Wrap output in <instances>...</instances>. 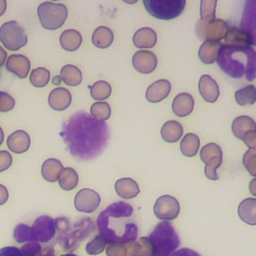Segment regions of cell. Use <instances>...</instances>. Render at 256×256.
Returning a JSON list of instances; mask_svg holds the SVG:
<instances>
[{"instance_id": "obj_1", "label": "cell", "mask_w": 256, "mask_h": 256, "mask_svg": "<svg viewBox=\"0 0 256 256\" xmlns=\"http://www.w3.org/2000/svg\"><path fill=\"white\" fill-rule=\"evenodd\" d=\"M63 138L73 156L88 160L102 153L109 139V129L105 122L77 112L64 124Z\"/></svg>"}, {"instance_id": "obj_39", "label": "cell", "mask_w": 256, "mask_h": 256, "mask_svg": "<svg viewBox=\"0 0 256 256\" xmlns=\"http://www.w3.org/2000/svg\"><path fill=\"white\" fill-rule=\"evenodd\" d=\"M216 5L217 1L215 0H202L200 3V19L205 22H209L215 19Z\"/></svg>"}, {"instance_id": "obj_55", "label": "cell", "mask_w": 256, "mask_h": 256, "mask_svg": "<svg viewBox=\"0 0 256 256\" xmlns=\"http://www.w3.org/2000/svg\"><path fill=\"white\" fill-rule=\"evenodd\" d=\"M3 139H4V133H3L2 128L0 127V145H1L2 142H3Z\"/></svg>"}, {"instance_id": "obj_35", "label": "cell", "mask_w": 256, "mask_h": 256, "mask_svg": "<svg viewBox=\"0 0 256 256\" xmlns=\"http://www.w3.org/2000/svg\"><path fill=\"white\" fill-rule=\"evenodd\" d=\"M91 97L95 100H105L111 94V86L108 82L100 80L95 82L92 86H89Z\"/></svg>"}, {"instance_id": "obj_16", "label": "cell", "mask_w": 256, "mask_h": 256, "mask_svg": "<svg viewBox=\"0 0 256 256\" xmlns=\"http://www.w3.org/2000/svg\"><path fill=\"white\" fill-rule=\"evenodd\" d=\"M171 90V84L168 80L160 79L153 82L146 90V99L151 103H157L165 99Z\"/></svg>"}, {"instance_id": "obj_41", "label": "cell", "mask_w": 256, "mask_h": 256, "mask_svg": "<svg viewBox=\"0 0 256 256\" xmlns=\"http://www.w3.org/2000/svg\"><path fill=\"white\" fill-rule=\"evenodd\" d=\"M242 163L250 175L256 177V150L248 149L242 158Z\"/></svg>"}, {"instance_id": "obj_17", "label": "cell", "mask_w": 256, "mask_h": 256, "mask_svg": "<svg viewBox=\"0 0 256 256\" xmlns=\"http://www.w3.org/2000/svg\"><path fill=\"white\" fill-rule=\"evenodd\" d=\"M72 96L66 88H55L48 96V103L50 107L56 111H62L68 108L71 104Z\"/></svg>"}, {"instance_id": "obj_44", "label": "cell", "mask_w": 256, "mask_h": 256, "mask_svg": "<svg viewBox=\"0 0 256 256\" xmlns=\"http://www.w3.org/2000/svg\"><path fill=\"white\" fill-rule=\"evenodd\" d=\"M15 106L14 98L6 92L0 91V112H8Z\"/></svg>"}, {"instance_id": "obj_38", "label": "cell", "mask_w": 256, "mask_h": 256, "mask_svg": "<svg viewBox=\"0 0 256 256\" xmlns=\"http://www.w3.org/2000/svg\"><path fill=\"white\" fill-rule=\"evenodd\" d=\"M221 164H222V155L213 156L210 159H208L205 162V169H204L206 177L210 180H217L219 176L216 171L221 166Z\"/></svg>"}, {"instance_id": "obj_50", "label": "cell", "mask_w": 256, "mask_h": 256, "mask_svg": "<svg viewBox=\"0 0 256 256\" xmlns=\"http://www.w3.org/2000/svg\"><path fill=\"white\" fill-rule=\"evenodd\" d=\"M37 256H55V252L51 247H44Z\"/></svg>"}, {"instance_id": "obj_54", "label": "cell", "mask_w": 256, "mask_h": 256, "mask_svg": "<svg viewBox=\"0 0 256 256\" xmlns=\"http://www.w3.org/2000/svg\"><path fill=\"white\" fill-rule=\"evenodd\" d=\"M61 82H62L61 76H54L53 79H52V83H53L54 85H59Z\"/></svg>"}, {"instance_id": "obj_42", "label": "cell", "mask_w": 256, "mask_h": 256, "mask_svg": "<svg viewBox=\"0 0 256 256\" xmlns=\"http://www.w3.org/2000/svg\"><path fill=\"white\" fill-rule=\"evenodd\" d=\"M217 155H222V150L220 146L216 143H208L200 150V159L203 163H205L211 157Z\"/></svg>"}, {"instance_id": "obj_5", "label": "cell", "mask_w": 256, "mask_h": 256, "mask_svg": "<svg viewBox=\"0 0 256 256\" xmlns=\"http://www.w3.org/2000/svg\"><path fill=\"white\" fill-rule=\"evenodd\" d=\"M56 232L54 220L46 215L38 217L32 227L25 224H19L14 230V238L18 243L26 241L47 242L51 240Z\"/></svg>"}, {"instance_id": "obj_23", "label": "cell", "mask_w": 256, "mask_h": 256, "mask_svg": "<svg viewBox=\"0 0 256 256\" xmlns=\"http://www.w3.org/2000/svg\"><path fill=\"white\" fill-rule=\"evenodd\" d=\"M238 215L249 225H256V198H246L238 206Z\"/></svg>"}, {"instance_id": "obj_46", "label": "cell", "mask_w": 256, "mask_h": 256, "mask_svg": "<svg viewBox=\"0 0 256 256\" xmlns=\"http://www.w3.org/2000/svg\"><path fill=\"white\" fill-rule=\"evenodd\" d=\"M12 164V156L6 150L0 151V172L7 170Z\"/></svg>"}, {"instance_id": "obj_22", "label": "cell", "mask_w": 256, "mask_h": 256, "mask_svg": "<svg viewBox=\"0 0 256 256\" xmlns=\"http://www.w3.org/2000/svg\"><path fill=\"white\" fill-rule=\"evenodd\" d=\"M221 45L219 41H204L198 51L200 61L204 64L214 63L217 60Z\"/></svg>"}, {"instance_id": "obj_24", "label": "cell", "mask_w": 256, "mask_h": 256, "mask_svg": "<svg viewBox=\"0 0 256 256\" xmlns=\"http://www.w3.org/2000/svg\"><path fill=\"white\" fill-rule=\"evenodd\" d=\"M231 129L236 138L243 140L246 132L256 129V123L251 117L241 115L233 120Z\"/></svg>"}, {"instance_id": "obj_12", "label": "cell", "mask_w": 256, "mask_h": 256, "mask_svg": "<svg viewBox=\"0 0 256 256\" xmlns=\"http://www.w3.org/2000/svg\"><path fill=\"white\" fill-rule=\"evenodd\" d=\"M100 196L92 189H81L75 196L74 205L75 208L84 213H91L96 210L100 204Z\"/></svg>"}, {"instance_id": "obj_11", "label": "cell", "mask_w": 256, "mask_h": 256, "mask_svg": "<svg viewBox=\"0 0 256 256\" xmlns=\"http://www.w3.org/2000/svg\"><path fill=\"white\" fill-rule=\"evenodd\" d=\"M239 29L249 35L252 45H256V0L245 1Z\"/></svg>"}, {"instance_id": "obj_43", "label": "cell", "mask_w": 256, "mask_h": 256, "mask_svg": "<svg viewBox=\"0 0 256 256\" xmlns=\"http://www.w3.org/2000/svg\"><path fill=\"white\" fill-rule=\"evenodd\" d=\"M136 256H152V245L148 237H140L139 240H136Z\"/></svg>"}, {"instance_id": "obj_15", "label": "cell", "mask_w": 256, "mask_h": 256, "mask_svg": "<svg viewBox=\"0 0 256 256\" xmlns=\"http://www.w3.org/2000/svg\"><path fill=\"white\" fill-rule=\"evenodd\" d=\"M199 92L202 98L209 103H214L220 94L217 82L210 75H202L198 84Z\"/></svg>"}, {"instance_id": "obj_14", "label": "cell", "mask_w": 256, "mask_h": 256, "mask_svg": "<svg viewBox=\"0 0 256 256\" xmlns=\"http://www.w3.org/2000/svg\"><path fill=\"white\" fill-rule=\"evenodd\" d=\"M6 68L9 72L23 79L27 77L30 70L29 59L21 54H12L6 60Z\"/></svg>"}, {"instance_id": "obj_53", "label": "cell", "mask_w": 256, "mask_h": 256, "mask_svg": "<svg viewBox=\"0 0 256 256\" xmlns=\"http://www.w3.org/2000/svg\"><path fill=\"white\" fill-rule=\"evenodd\" d=\"M7 3L5 0H0V16H2L6 10Z\"/></svg>"}, {"instance_id": "obj_21", "label": "cell", "mask_w": 256, "mask_h": 256, "mask_svg": "<svg viewBox=\"0 0 256 256\" xmlns=\"http://www.w3.org/2000/svg\"><path fill=\"white\" fill-rule=\"evenodd\" d=\"M115 191L121 198L131 199L139 194L140 189L135 180L131 178H121L115 183Z\"/></svg>"}, {"instance_id": "obj_34", "label": "cell", "mask_w": 256, "mask_h": 256, "mask_svg": "<svg viewBox=\"0 0 256 256\" xmlns=\"http://www.w3.org/2000/svg\"><path fill=\"white\" fill-rule=\"evenodd\" d=\"M235 100L241 105H252L256 101V88L254 85H247L235 92Z\"/></svg>"}, {"instance_id": "obj_36", "label": "cell", "mask_w": 256, "mask_h": 256, "mask_svg": "<svg viewBox=\"0 0 256 256\" xmlns=\"http://www.w3.org/2000/svg\"><path fill=\"white\" fill-rule=\"evenodd\" d=\"M90 113L94 119L105 122V120H108V118L110 117L111 108L108 103L99 101L92 104L90 108Z\"/></svg>"}, {"instance_id": "obj_51", "label": "cell", "mask_w": 256, "mask_h": 256, "mask_svg": "<svg viewBox=\"0 0 256 256\" xmlns=\"http://www.w3.org/2000/svg\"><path fill=\"white\" fill-rule=\"evenodd\" d=\"M6 60H7V53H6V51L0 46V67L5 64Z\"/></svg>"}, {"instance_id": "obj_26", "label": "cell", "mask_w": 256, "mask_h": 256, "mask_svg": "<svg viewBox=\"0 0 256 256\" xmlns=\"http://www.w3.org/2000/svg\"><path fill=\"white\" fill-rule=\"evenodd\" d=\"M62 170L63 166L59 160L55 158H49L43 162L41 173L46 181L56 182L59 179Z\"/></svg>"}, {"instance_id": "obj_37", "label": "cell", "mask_w": 256, "mask_h": 256, "mask_svg": "<svg viewBox=\"0 0 256 256\" xmlns=\"http://www.w3.org/2000/svg\"><path fill=\"white\" fill-rule=\"evenodd\" d=\"M50 80V72L46 68L39 67L33 69L30 74V82L35 87H44Z\"/></svg>"}, {"instance_id": "obj_7", "label": "cell", "mask_w": 256, "mask_h": 256, "mask_svg": "<svg viewBox=\"0 0 256 256\" xmlns=\"http://www.w3.org/2000/svg\"><path fill=\"white\" fill-rule=\"evenodd\" d=\"M147 12L161 20H171L178 17L184 10L185 0H144Z\"/></svg>"}, {"instance_id": "obj_56", "label": "cell", "mask_w": 256, "mask_h": 256, "mask_svg": "<svg viewBox=\"0 0 256 256\" xmlns=\"http://www.w3.org/2000/svg\"><path fill=\"white\" fill-rule=\"evenodd\" d=\"M60 256H78L76 254H73V253H66V254H62Z\"/></svg>"}, {"instance_id": "obj_30", "label": "cell", "mask_w": 256, "mask_h": 256, "mask_svg": "<svg viewBox=\"0 0 256 256\" xmlns=\"http://www.w3.org/2000/svg\"><path fill=\"white\" fill-rule=\"evenodd\" d=\"M113 39L114 35L112 30L106 26L97 27L92 34V43L100 49L109 47L112 44Z\"/></svg>"}, {"instance_id": "obj_8", "label": "cell", "mask_w": 256, "mask_h": 256, "mask_svg": "<svg viewBox=\"0 0 256 256\" xmlns=\"http://www.w3.org/2000/svg\"><path fill=\"white\" fill-rule=\"evenodd\" d=\"M0 41L8 50L16 51L27 43V34L18 22L8 21L0 27Z\"/></svg>"}, {"instance_id": "obj_13", "label": "cell", "mask_w": 256, "mask_h": 256, "mask_svg": "<svg viewBox=\"0 0 256 256\" xmlns=\"http://www.w3.org/2000/svg\"><path fill=\"white\" fill-rule=\"evenodd\" d=\"M134 69L142 74H149L157 67V57L149 50H139L132 57Z\"/></svg>"}, {"instance_id": "obj_47", "label": "cell", "mask_w": 256, "mask_h": 256, "mask_svg": "<svg viewBox=\"0 0 256 256\" xmlns=\"http://www.w3.org/2000/svg\"><path fill=\"white\" fill-rule=\"evenodd\" d=\"M243 141L249 147V149L256 150V129L246 132Z\"/></svg>"}, {"instance_id": "obj_40", "label": "cell", "mask_w": 256, "mask_h": 256, "mask_svg": "<svg viewBox=\"0 0 256 256\" xmlns=\"http://www.w3.org/2000/svg\"><path fill=\"white\" fill-rule=\"evenodd\" d=\"M106 248V242L102 238L101 235H95L87 244H86V252L89 255H98L104 251Z\"/></svg>"}, {"instance_id": "obj_28", "label": "cell", "mask_w": 256, "mask_h": 256, "mask_svg": "<svg viewBox=\"0 0 256 256\" xmlns=\"http://www.w3.org/2000/svg\"><path fill=\"white\" fill-rule=\"evenodd\" d=\"M107 256H136V241L127 243H110L106 247Z\"/></svg>"}, {"instance_id": "obj_45", "label": "cell", "mask_w": 256, "mask_h": 256, "mask_svg": "<svg viewBox=\"0 0 256 256\" xmlns=\"http://www.w3.org/2000/svg\"><path fill=\"white\" fill-rule=\"evenodd\" d=\"M0 256H31L23 247L7 246L0 249Z\"/></svg>"}, {"instance_id": "obj_48", "label": "cell", "mask_w": 256, "mask_h": 256, "mask_svg": "<svg viewBox=\"0 0 256 256\" xmlns=\"http://www.w3.org/2000/svg\"><path fill=\"white\" fill-rule=\"evenodd\" d=\"M170 256H201L196 251L190 249V248H180L178 250H175Z\"/></svg>"}, {"instance_id": "obj_20", "label": "cell", "mask_w": 256, "mask_h": 256, "mask_svg": "<svg viewBox=\"0 0 256 256\" xmlns=\"http://www.w3.org/2000/svg\"><path fill=\"white\" fill-rule=\"evenodd\" d=\"M156 42L157 34L149 27L138 29L133 36V44L137 48H153L156 45Z\"/></svg>"}, {"instance_id": "obj_29", "label": "cell", "mask_w": 256, "mask_h": 256, "mask_svg": "<svg viewBox=\"0 0 256 256\" xmlns=\"http://www.w3.org/2000/svg\"><path fill=\"white\" fill-rule=\"evenodd\" d=\"M82 43V36L80 32L74 29H68L60 35L61 47L66 51L77 50Z\"/></svg>"}, {"instance_id": "obj_18", "label": "cell", "mask_w": 256, "mask_h": 256, "mask_svg": "<svg viewBox=\"0 0 256 256\" xmlns=\"http://www.w3.org/2000/svg\"><path fill=\"white\" fill-rule=\"evenodd\" d=\"M194 108V99L189 93H180L172 102V111L178 117L188 116Z\"/></svg>"}, {"instance_id": "obj_4", "label": "cell", "mask_w": 256, "mask_h": 256, "mask_svg": "<svg viewBox=\"0 0 256 256\" xmlns=\"http://www.w3.org/2000/svg\"><path fill=\"white\" fill-rule=\"evenodd\" d=\"M148 239L152 245V256H170L180 245L179 236L169 221L157 223Z\"/></svg>"}, {"instance_id": "obj_52", "label": "cell", "mask_w": 256, "mask_h": 256, "mask_svg": "<svg viewBox=\"0 0 256 256\" xmlns=\"http://www.w3.org/2000/svg\"><path fill=\"white\" fill-rule=\"evenodd\" d=\"M249 191L252 195L256 196V177L253 178L249 183Z\"/></svg>"}, {"instance_id": "obj_2", "label": "cell", "mask_w": 256, "mask_h": 256, "mask_svg": "<svg viewBox=\"0 0 256 256\" xmlns=\"http://www.w3.org/2000/svg\"><path fill=\"white\" fill-rule=\"evenodd\" d=\"M132 216L133 207L129 203L119 201L109 205L98 215L99 235L108 244L136 241L138 227Z\"/></svg>"}, {"instance_id": "obj_10", "label": "cell", "mask_w": 256, "mask_h": 256, "mask_svg": "<svg viewBox=\"0 0 256 256\" xmlns=\"http://www.w3.org/2000/svg\"><path fill=\"white\" fill-rule=\"evenodd\" d=\"M180 212V205L176 198L170 195H163L159 197L154 204V214L155 216L162 220H173Z\"/></svg>"}, {"instance_id": "obj_33", "label": "cell", "mask_w": 256, "mask_h": 256, "mask_svg": "<svg viewBox=\"0 0 256 256\" xmlns=\"http://www.w3.org/2000/svg\"><path fill=\"white\" fill-rule=\"evenodd\" d=\"M78 180H79V178H78L77 172L71 167H66V168H63V170L59 176L58 182H59L60 187L63 190L70 191L77 186Z\"/></svg>"}, {"instance_id": "obj_9", "label": "cell", "mask_w": 256, "mask_h": 256, "mask_svg": "<svg viewBox=\"0 0 256 256\" xmlns=\"http://www.w3.org/2000/svg\"><path fill=\"white\" fill-rule=\"evenodd\" d=\"M228 24L222 19H213L205 22L201 19L196 24V35L200 40L205 41H219L225 38L228 32Z\"/></svg>"}, {"instance_id": "obj_19", "label": "cell", "mask_w": 256, "mask_h": 256, "mask_svg": "<svg viewBox=\"0 0 256 256\" xmlns=\"http://www.w3.org/2000/svg\"><path fill=\"white\" fill-rule=\"evenodd\" d=\"M7 146L10 151L20 154L26 152L30 147V137L23 130H17L9 135Z\"/></svg>"}, {"instance_id": "obj_27", "label": "cell", "mask_w": 256, "mask_h": 256, "mask_svg": "<svg viewBox=\"0 0 256 256\" xmlns=\"http://www.w3.org/2000/svg\"><path fill=\"white\" fill-rule=\"evenodd\" d=\"M160 133L164 141L168 143H175L181 138L183 134V127L179 122L170 120L164 123Z\"/></svg>"}, {"instance_id": "obj_6", "label": "cell", "mask_w": 256, "mask_h": 256, "mask_svg": "<svg viewBox=\"0 0 256 256\" xmlns=\"http://www.w3.org/2000/svg\"><path fill=\"white\" fill-rule=\"evenodd\" d=\"M38 17L43 28L55 30L60 28L68 15V10L64 4L43 2L37 9Z\"/></svg>"}, {"instance_id": "obj_32", "label": "cell", "mask_w": 256, "mask_h": 256, "mask_svg": "<svg viewBox=\"0 0 256 256\" xmlns=\"http://www.w3.org/2000/svg\"><path fill=\"white\" fill-rule=\"evenodd\" d=\"M60 76L62 81L69 86H77L82 82V73L80 69L74 65L63 66Z\"/></svg>"}, {"instance_id": "obj_3", "label": "cell", "mask_w": 256, "mask_h": 256, "mask_svg": "<svg viewBox=\"0 0 256 256\" xmlns=\"http://www.w3.org/2000/svg\"><path fill=\"white\" fill-rule=\"evenodd\" d=\"M219 68L228 76L247 81L256 78V50L252 47H241L222 44L217 56Z\"/></svg>"}, {"instance_id": "obj_31", "label": "cell", "mask_w": 256, "mask_h": 256, "mask_svg": "<svg viewBox=\"0 0 256 256\" xmlns=\"http://www.w3.org/2000/svg\"><path fill=\"white\" fill-rule=\"evenodd\" d=\"M199 146V137L194 133H187L181 140L180 150L183 155L187 157H193L198 152Z\"/></svg>"}, {"instance_id": "obj_49", "label": "cell", "mask_w": 256, "mask_h": 256, "mask_svg": "<svg viewBox=\"0 0 256 256\" xmlns=\"http://www.w3.org/2000/svg\"><path fill=\"white\" fill-rule=\"evenodd\" d=\"M8 197H9V193L7 188L4 185L0 184V205H3L4 203H6L8 200Z\"/></svg>"}, {"instance_id": "obj_25", "label": "cell", "mask_w": 256, "mask_h": 256, "mask_svg": "<svg viewBox=\"0 0 256 256\" xmlns=\"http://www.w3.org/2000/svg\"><path fill=\"white\" fill-rule=\"evenodd\" d=\"M225 44L232 46L251 47L252 41L247 33L236 27H229L228 32L225 36Z\"/></svg>"}]
</instances>
